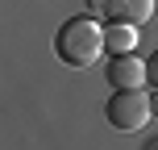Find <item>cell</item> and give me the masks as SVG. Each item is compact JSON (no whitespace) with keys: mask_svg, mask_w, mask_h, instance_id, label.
<instances>
[{"mask_svg":"<svg viewBox=\"0 0 158 150\" xmlns=\"http://www.w3.org/2000/svg\"><path fill=\"white\" fill-rule=\"evenodd\" d=\"M54 54L67 67H92L104 54V25L96 17H71L54 33Z\"/></svg>","mask_w":158,"mask_h":150,"instance_id":"cell-1","label":"cell"},{"mask_svg":"<svg viewBox=\"0 0 158 150\" xmlns=\"http://www.w3.org/2000/svg\"><path fill=\"white\" fill-rule=\"evenodd\" d=\"M137 46V25H125V21H112L104 29V50L108 54H133Z\"/></svg>","mask_w":158,"mask_h":150,"instance_id":"cell-5","label":"cell"},{"mask_svg":"<svg viewBox=\"0 0 158 150\" xmlns=\"http://www.w3.org/2000/svg\"><path fill=\"white\" fill-rule=\"evenodd\" d=\"M150 109H154V117H158V96H150Z\"/></svg>","mask_w":158,"mask_h":150,"instance_id":"cell-7","label":"cell"},{"mask_svg":"<svg viewBox=\"0 0 158 150\" xmlns=\"http://www.w3.org/2000/svg\"><path fill=\"white\" fill-rule=\"evenodd\" d=\"M146 79H150V84H154V92H158V50L146 58Z\"/></svg>","mask_w":158,"mask_h":150,"instance_id":"cell-6","label":"cell"},{"mask_svg":"<svg viewBox=\"0 0 158 150\" xmlns=\"http://www.w3.org/2000/svg\"><path fill=\"white\" fill-rule=\"evenodd\" d=\"M104 117H108L112 129H121V134H137L142 125H150L154 109H150V96L142 92V88H129V92H112L108 104H104Z\"/></svg>","mask_w":158,"mask_h":150,"instance_id":"cell-2","label":"cell"},{"mask_svg":"<svg viewBox=\"0 0 158 150\" xmlns=\"http://www.w3.org/2000/svg\"><path fill=\"white\" fill-rule=\"evenodd\" d=\"M104 17L125 25H146L154 17V0H104Z\"/></svg>","mask_w":158,"mask_h":150,"instance_id":"cell-4","label":"cell"},{"mask_svg":"<svg viewBox=\"0 0 158 150\" xmlns=\"http://www.w3.org/2000/svg\"><path fill=\"white\" fill-rule=\"evenodd\" d=\"M104 75H108V84L121 88V92L150 84V79H146V58H133V54H112V63H108Z\"/></svg>","mask_w":158,"mask_h":150,"instance_id":"cell-3","label":"cell"}]
</instances>
